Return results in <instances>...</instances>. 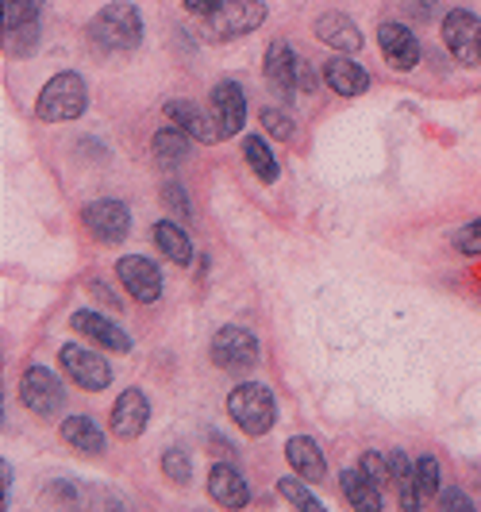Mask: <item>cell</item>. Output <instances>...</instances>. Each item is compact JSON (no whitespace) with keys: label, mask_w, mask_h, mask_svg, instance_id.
<instances>
[{"label":"cell","mask_w":481,"mask_h":512,"mask_svg":"<svg viewBox=\"0 0 481 512\" xmlns=\"http://www.w3.org/2000/svg\"><path fill=\"white\" fill-rule=\"evenodd\" d=\"M89 39L101 51H135L143 43V16L131 0H112L89 24Z\"/></svg>","instance_id":"1"},{"label":"cell","mask_w":481,"mask_h":512,"mask_svg":"<svg viewBox=\"0 0 481 512\" xmlns=\"http://www.w3.org/2000/svg\"><path fill=\"white\" fill-rule=\"evenodd\" d=\"M85 104H89L85 81H81V74L66 70V74H54L43 85V93L35 101V112H39L43 124H66V120H77L85 112Z\"/></svg>","instance_id":"2"},{"label":"cell","mask_w":481,"mask_h":512,"mask_svg":"<svg viewBox=\"0 0 481 512\" xmlns=\"http://www.w3.org/2000/svg\"><path fill=\"white\" fill-rule=\"evenodd\" d=\"M228 416L247 436H266L274 428V393L258 382H243L228 393Z\"/></svg>","instance_id":"3"},{"label":"cell","mask_w":481,"mask_h":512,"mask_svg":"<svg viewBox=\"0 0 481 512\" xmlns=\"http://www.w3.org/2000/svg\"><path fill=\"white\" fill-rule=\"evenodd\" d=\"M443 43L458 66H481V20L466 8L443 16Z\"/></svg>","instance_id":"4"},{"label":"cell","mask_w":481,"mask_h":512,"mask_svg":"<svg viewBox=\"0 0 481 512\" xmlns=\"http://www.w3.org/2000/svg\"><path fill=\"white\" fill-rule=\"evenodd\" d=\"M58 362H62V370L70 374V382H74L77 389H85V393H101V389H108V382H112V366H108L97 351H89V347L66 343V347L58 351Z\"/></svg>","instance_id":"5"},{"label":"cell","mask_w":481,"mask_h":512,"mask_svg":"<svg viewBox=\"0 0 481 512\" xmlns=\"http://www.w3.org/2000/svg\"><path fill=\"white\" fill-rule=\"evenodd\" d=\"M20 401L35 416H54L66 401V389L54 378L47 366H27L24 378H20Z\"/></svg>","instance_id":"6"},{"label":"cell","mask_w":481,"mask_h":512,"mask_svg":"<svg viewBox=\"0 0 481 512\" xmlns=\"http://www.w3.org/2000/svg\"><path fill=\"white\" fill-rule=\"evenodd\" d=\"M212 362L220 366V370H251L254 362H258V339L254 332L247 328H220V332L212 335Z\"/></svg>","instance_id":"7"},{"label":"cell","mask_w":481,"mask_h":512,"mask_svg":"<svg viewBox=\"0 0 481 512\" xmlns=\"http://www.w3.org/2000/svg\"><path fill=\"white\" fill-rule=\"evenodd\" d=\"M81 224L89 228V235H97L101 243H124L127 231H131V212L127 205L120 201H112V197H104V201H93V205L81 208Z\"/></svg>","instance_id":"8"},{"label":"cell","mask_w":481,"mask_h":512,"mask_svg":"<svg viewBox=\"0 0 481 512\" xmlns=\"http://www.w3.org/2000/svg\"><path fill=\"white\" fill-rule=\"evenodd\" d=\"M208 20H212L216 39H239V35L266 24V4L262 0H224V8Z\"/></svg>","instance_id":"9"},{"label":"cell","mask_w":481,"mask_h":512,"mask_svg":"<svg viewBox=\"0 0 481 512\" xmlns=\"http://www.w3.org/2000/svg\"><path fill=\"white\" fill-rule=\"evenodd\" d=\"M116 274H120L124 289L139 305H154V301L162 297V270L154 266L151 258H143V255L120 258V262H116Z\"/></svg>","instance_id":"10"},{"label":"cell","mask_w":481,"mask_h":512,"mask_svg":"<svg viewBox=\"0 0 481 512\" xmlns=\"http://www.w3.org/2000/svg\"><path fill=\"white\" fill-rule=\"evenodd\" d=\"M147 420H151L147 393L143 389H124L112 405V432L120 439H139L147 432Z\"/></svg>","instance_id":"11"},{"label":"cell","mask_w":481,"mask_h":512,"mask_svg":"<svg viewBox=\"0 0 481 512\" xmlns=\"http://www.w3.org/2000/svg\"><path fill=\"white\" fill-rule=\"evenodd\" d=\"M266 81H270V89L278 93V97H293L297 93V70H301V62H297V51L285 43V39H278V43H270L266 47Z\"/></svg>","instance_id":"12"},{"label":"cell","mask_w":481,"mask_h":512,"mask_svg":"<svg viewBox=\"0 0 481 512\" xmlns=\"http://www.w3.org/2000/svg\"><path fill=\"white\" fill-rule=\"evenodd\" d=\"M378 43H381L385 62H389L393 70H401V74L416 70V62H420V43H416V35H412L405 24H381Z\"/></svg>","instance_id":"13"},{"label":"cell","mask_w":481,"mask_h":512,"mask_svg":"<svg viewBox=\"0 0 481 512\" xmlns=\"http://www.w3.org/2000/svg\"><path fill=\"white\" fill-rule=\"evenodd\" d=\"M212 112H216V124H220V135H239L243 124H247V97L235 81H220L212 89Z\"/></svg>","instance_id":"14"},{"label":"cell","mask_w":481,"mask_h":512,"mask_svg":"<svg viewBox=\"0 0 481 512\" xmlns=\"http://www.w3.org/2000/svg\"><path fill=\"white\" fill-rule=\"evenodd\" d=\"M70 328H77V332L85 335V339H93V343H101V351H131V335L124 328H116L101 312L81 308V312L70 316Z\"/></svg>","instance_id":"15"},{"label":"cell","mask_w":481,"mask_h":512,"mask_svg":"<svg viewBox=\"0 0 481 512\" xmlns=\"http://www.w3.org/2000/svg\"><path fill=\"white\" fill-rule=\"evenodd\" d=\"M208 493H212V501L216 505H224V509H243L247 501H251V486L243 482V474L228 466V462H216L212 466V474H208Z\"/></svg>","instance_id":"16"},{"label":"cell","mask_w":481,"mask_h":512,"mask_svg":"<svg viewBox=\"0 0 481 512\" xmlns=\"http://www.w3.org/2000/svg\"><path fill=\"white\" fill-rule=\"evenodd\" d=\"M316 39L328 43L331 51H343V54L362 51V31H358L355 20L343 16V12H324V16L316 20Z\"/></svg>","instance_id":"17"},{"label":"cell","mask_w":481,"mask_h":512,"mask_svg":"<svg viewBox=\"0 0 481 512\" xmlns=\"http://www.w3.org/2000/svg\"><path fill=\"white\" fill-rule=\"evenodd\" d=\"M324 81H328L339 97H362V93L370 89V74L358 66L351 54L331 58L328 66H324Z\"/></svg>","instance_id":"18"},{"label":"cell","mask_w":481,"mask_h":512,"mask_svg":"<svg viewBox=\"0 0 481 512\" xmlns=\"http://www.w3.org/2000/svg\"><path fill=\"white\" fill-rule=\"evenodd\" d=\"M166 116H170L174 128H181L189 139H197V143H216L220 139V124H212L193 101H170L166 104Z\"/></svg>","instance_id":"19"},{"label":"cell","mask_w":481,"mask_h":512,"mask_svg":"<svg viewBox=\"0 0 481 512\" xmlns=\"http://www.w3.org/2000/svg\"><path fill=\"white\" fill-rule=\"evenodd\" d=\"M285 459L289 466L301 474L304 482H320L324 474H328V459H324V451H320V443L308 436H293L285 443Z\"/></svg>","instance_id":"20"},{"label":"cell","mask_w":481,"mask_h":512,"mask_svg":"<svg viewBox=\"0 0 481 512\" xmlns=\"http://www.w3.org/2000/svg\"><path fill=\"white\" fill-rule=\"evenodd\" d=\"M58 436L66 439L74 451H81V455H101L104 443H108L101 432V424H97L93 416H66L62 428H58Z\"/></svg>","instance_id":"21"},{"label":"cell","mask_w":481,"mask_h":512,"mask_svg":"<svg viewBox=\"0 0 481 512\" xmlns=\"http://www.w3.org/2000/svg\"><path fill=\"white\" fill-rule=\"evenodd\" d=\"M385 462H389V486H397V493H401V509L416 512L424 501V493L416 486V466L408 462L405 451H389Z\"/></svg>","instance_id":"22"},{"label":"cell","mask_w":481,"mask_h":512,"mask_svg":"<svg viewBox=\"0 0 481 512\" xmlns=\"http://www.w3.org/2000/svg\"><path fill=\"white\" fill-rule=\"evenodd\" d=\"M151 235H154V247L170 258V262H178V266H189V262H193V239L185 235L181 224H174V220H158Z\"/></svg>","instance_id":"23"},{"label":"cell","mask_w":481,"mask_h":512,"mask_svg":"<svg viewBox=\"0 0 481 512\" xmlns=\"http://www.w3.org/2000/svg\"><path fill=\"white\" fill-rule=\"evenodd\" d=\"M339 486H343V497H347L358 512H381V489L362 474V466L343 470V474H339Z\"/></svg>","instance_id":"24"},{"label":"cell","mask_w":481,"mask_h":512,"mask_svg":"<svg viewBox=\"0 0 481 512\" xmlns=\"http://www.w3.org/2000/svg\"><path fill=\"white\" fill-rule=\"evenodd\" d=\"M193 143L197 139H189L181 128H166L154 135V158L166 166V170H174V166H181L185 158H189V151H193Z\"/></svg>","instance_id":"25"},{"label":"cell","mask_w":481,"mask_h":512,"mask_svg":"<svg viewBox=\"0 0 481 512\" xmlns=\"http://www.w3.org/2000/svg\"><path fill=\"white\" fill-rule=\"evenodd\" d=\"M243 158H247V166L258 174V181H266V185H270V181H278V158L270 154L266 139L247 135V139H243Z\"/></svg>","instance_id":"26"},{"label":"cell","mask_w":481,"mask_h":512,"mask_svg":"<svg viewBox=\"0 0 481 512\" xmlns=\"http://www.w3.org/2000/svg\"><path fill=\"white\" fill-rule=\"evenodd\" d=\"M43 12V0H4V27L16 31L24 24H35Z\"/></svg>","instance_id":"27"},{"label":"cell","mask_w":481,"mask_h":512,"mask_svg":"<svg viewBox=\"0 0 481 512\" xmlns=\"http://www.w3.org/2000/svg\"><path fill=\"white\" fill-rule=\"evenodd\" d=\"M278 493L293 505V509L301 512H324V505H320V497L316 493H308L304 489V482H297V478H281L278 482Z\"/></svg>","instance_id":"28"},{"label":"cell","mask_w":481,"mask_h":512,"mask_svg":"<svg viewBox=\"0 0 481 512\" xmlns=\"http://www.w3.org/2000/svg\"><path fill=\"white\" fill-rule=\"evenodd\" d=\"M162 474H166L170 482H178V486H189V482H193V459H189V451L170 447V451L162 455Z\"/></svg>","instance_id":"29"},{"label":"cell","mask_w":481,"mask_h":512,"mask_svg":"<svg viewBox=\"0 0 481 512\" xmlns=\"http://www.w3.org/2000/svg\"><path fill=\"white\" fill-rule=\"evenodd\" d=\"M258 120H262V128L270 131L274 139H281V143H289V139L297 135V124H293L281 108H262V112H258Z\"/></svg>","instance_id":"30"},{"label":"cell","mask_w":481,"mask_h":512,"mask_svg":"<svg viewBox=\"0 0 481 512\" xmlns=\"http://www.w3.org/2000/svg\"><path fill=\"white\" fill-rule=\"evenodd\" d=\"M439 482H443V470H439V459H420L416 462V486H420V493L424 497H439Z\"/></svg>","instance_id":"31"},{"label":"cell","mask_w":481,"mask_h":512,"mask_svg":"<svg viewBox=\"0 0 481 512\" xmlns=\"http://www.w3.org/2000/svg\"><path fill=\"white\" fill-rule=\"evenodd\" d=\"M455 251L458 255H481V220H470L466 228L455 231Z\"/></svg>","instance_id":"32"},{"label":"cell","mask_w":481,"mask_h":512,"mask_svg":"<svg viewBox=\"0 0 481 512\" xmlns=\"http://www.w3.org/2000/svg\"><path fill=\"white\" fill-rule=\"evenodd\" d=\"M358 466H362V474H366V478H370V482H374L378 489L389 486V462L381 459L378 451H366V455L358 459Z\"/></svg>","instance_id":"33"},{"label":"cell","mask_w":481,"mask_h":512,"mask_svg":"<svg viewBox=\"0 0 481 512\" xmlns=\"http://www.w3.org/2000/svg\"><path fill=\"white\" fill-rule=\"evenodd\" d=\"M162 201L170 205V212H174L178 220H189V216H193V205H189V197H185V189H181L178 181H166V185H162Z\"/></svg>","instance_id":"34"},{"label":"cell","mask_w":481,"mask_h":512,"mask_svg":"<svg viewBox=\"0 0 481 512\" xmlns=\"http://www.w3.org/2000/svg\"><path fill=\"white\" fill-rule=\"evenodd\" d=\"M35 39H39V20H35V24L16 27V31H12V51H16V54H27V47H31Z\"/></svg>","instance_id":"35"},{"label":"cell","mask_w":481,"mask_h":512,"mask_svg":"<svg viewBox=\"0 0 481 512\" xmlns=\"http://www.w3.org/2000/svg\"><path fill=\"white\" fill-rule=\"evenodd\" d=\"M181 4H185L193 16H216V12L224 8V0H181Z\"/></svg>","instance_id":"36"},{"label":"cell","mask_w":481,"mask_h":512,"mask_svg":"<svg viewBox=\"0 0 481 512\" xmlns=\"http://www.w3.org/2000/svg\"><path fill=\"white\" fill-rule=\"evenodd\" d=\"M439 505H447V509L470 512V497H462L458 489H439Z\"/></svg>","instance_id":"37"},{"label":"cell","mask_w":481,"mask_h":512,"mask_svg":"<svg viewBox=\"0 0 481 512\" xmlns=\"http://www.w3.org/2000/svg\"><path fill=\"white\" fill-rule=\"evenodd\" d=\"M316 85H320V81H316V70L301 62V70H297V89H301V93H316Z\"/></svg>","instance_id":"38"}]
</instances>
